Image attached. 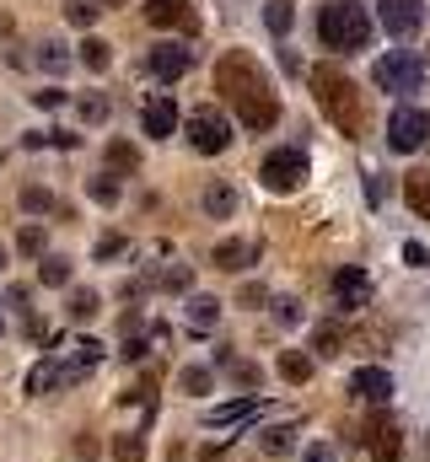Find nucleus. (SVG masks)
Segmentation results:
<instances>
[{"mask_svg": "<svg viewBox=\"0 0 430 462\" xmlns=\"http://www.w3.org/2000/svg\"><path fill=\"white\" fill-rule=\"evenodd\" d=\"M215 92H220V103L231 114L242 118V129H253V134H269L280 124V97H275L264 65L248 49H226L215 60Z\"/></svg>", "mask_w": 430, "mask_h": 462, "instance_id": "f257e3e1", "label": "nucleus"}, {"mask_svg": "<svg viewBox=\"0 0 430 462\" xmlns=\"http://www.w3.org/2000/svg\"><path fill=\"white\" fill-rule=\"evenodd\" d=\"M313 97H318L322 114L333 118V129H344L350 140L366 129V108H360L355 81H350L344 70H333V65H313Z\"/></svg>", "mask_w": 430, "mask_h": 462, "instance_id": "f03ea898", "label": "nucleus"}, {"mask_svg": "<svg viewBox=\"0 0 430 462\" xmlns=\"http://www.w3.org/2000/svg\"><path fill=\"white\" fill-rule=\"evenodd\" d=\"M318 43L333 54H355L371 43V16L360 0H328L318 11Z\"/></svg>", "mask_w": 430, "mask_h": 462, "instance_id": "7ed1b4c3", "label": "nucleus"}, {"mask_svg": "<svg viewBox=\"0 0 430 462\" xmlns=\"http://www.w3.org/2000/svg\"><path fill=\"white\" fill-rule=\"evenodd\" d=\"M258 183H264V194H296V189L307 183V151H302V145H275V151H264Z\"/></svg>", "mask_w": 430, "mask_h": 462, "instance_id": "20e7f679", "label": "nucleus"}, {"mask_svg": "<svg viewBox=\"0 0 430 462\" xmlns=\"http://www.w3.org/2000/svg\"><path fill=\"white\" fill-rule=\"evenodd\" d=\"M371 81H377L382 92H393V97H415V92H425V65L398 49V54H382V60L371 65Z\"/></svg>", "mask_w": 430, "mask_h": 462, "instance_id": "39448f33", "label": "nucleus"}, {"mask_svg": "<svg viewBox=\"0 0 430 462\" xmlns=\"http://www.w3.org/2000/svg\"><path fill=\"white\" fill-rule=\"evenodd\" d=\"M183 134H189V145L200 156H220L231 145V118L220 114V108H194V114L183 118Z\"/></svg>", "mask_w": 430, "mask_h": 462, "instance_id": "423d86ee", "label": "nucleus"}, {"mask_svg": "<svg viewBox=\"0 0 430 462\" xmlns=\"http://www.w3.org/2000/svg\"><path fill=\"white\" fill-rule=\"evenodd\" d=\"M388 145H393L398 156L425 151L430 145V114L425 108H393V118H388Z\"/></svg>", "mask_w": 430, "mask_h": 462, "instance_id": "0eeeda50", "label": "nucleus"}, {"mask_svg": "<svg viewBox=\"0 0 430 462\" xmlns=\"http://www.w3.org/2000/svg\"><path fill=\"white\" fill-rule=\"evenodd\" d=\"M366 452L377 462H404V430H398V420L371 414L366 420Z\"/></svg>", "mask_w": 430, "mask_h": 462, "instance_id": "6e6552de", "label": "nucleus"}, {"mask_svg": "<svg viewBox=\"0 0 430 462\" xmlns=\"http://www.w3.org/2000/svg\"><path fill=\"white\" fill-rule=\"evenodd\" d=\"M382 27L393 38H415L425 27V0H382Z\"/></svg>", "mask_w": 430, "mask_h": 462, "instance_id": "1a4fd4ad", "label": "nucleus"}, {"mask_svg": "<svg viewBox=\"0 0 430 462\" xmlns=\"http://www.w3.org/2000/svg\"><path fill=\"white\" fill-rule=\"evenodd\" d=\"M189 65H194V49H183V43H156V49L145 54V70H151L156 81H178Z\"/></svg>", "mask_w": 430, "mask_h": 462, "instance_id": "9d476101", "label": "nucleus"}, {"mask_svg": "<svg viewBox=\"0 0 430 462\" xmlns=\"http://www.w3.org/2000/svg\"><path fill=\"white\" fill-rule=\"evenodd\" d=\"M333 301H339V312L366 307V301H371V274H366V269H339V274H333Z\"/></svg>", "mask_w": 430, "mask_h": 462, "instance_id": "9b49d317", "label": "nucleus"}, {"mask_svg": "<svg viewBox=\"0 0 430 462\" xmlns=\"http://www.w3.org/2000/svg\"><path fill=\"white\" fill-rule=\"evenodd\" d=\"M350 398H360V403H388L393 398V376L382 371V365H360L355 376H350Z\"/></svg>", "mask_w": 430, "mask_h": 462, "instance_id": "f8f14e48", "label": "nucleus"}, {"mask_svg": "<svg viewBox=\"0 0 430 462\" xmlns=\"http://www.w3.org/2000/svg\"><path fill=\"white\" fill-rule=\"evenodd\" d=\"M145 22L151 27H183V32L200 27V16H194L189 0H145Z\"/></svg>", "mask_w": 430, "mask_h": 462, "instance_id": "ddd939ff", "label": "nucleus"}, {"mask_svg": "<svg viewBox=\"0 0 430 462\" xmlns=\"http://www.w3.org/2000/svg\"><path fill=\"white\" fill-rule=\"evenodd\" d=\"M140 124H145V134H151V140H167V134H178V103H173L167 92H156V97L145 103Z\"/></svg>", "mask_w": 430, "mask_h": 462, "instance_id": "4468645a", "label": "nucleus"}, {"mask_svg": "<svg viewBox=\"0 0 430 462\" xmlns=\"http://www.w3.org/2000/svg\"><path fill=\"white\" fill-rule=\"evenodd\" d=\"M253 258H258V242H242V236L215 242V269H220V274H237V269H248Z\"/></svg>", "mask_w": 430, "mask_h": 462, "instance_id": "2eb2a0df", "label": "nucleus"}, {"mask_svg": "<svg viewBox=\"0 0 430 462\" xmlns=\"http://www.w3.org/2000/svg\"><path fill=\"white\" fill-rule=\"evenodd\" d=\"M258 409H264V398H258V393H248V398H237V403L210 409V414H205V425H215V430H220V425H242V420H253Z\"/></svg>", "mask_w": 430, "mask_h": 462, "instance_id": "dca6fc26", "label": "nucleus"}, {"mask_svg": "<svg viewBox=\"0 0 430 462\" xmlns=\"http://www.w3.org/2000/svg\"><path fill=\"white\" fill-rule=\"evenodd\" d=\"M215 365H220L226 376H237L242 387H258V382H264V371H258V365H248V360H237V355H231V345L215 349Z\"/></svg>", "mask_w": 430, "mask_h": 462, "instance_id": "f3484780", "label": "nucleus"}, {"mask_svg": "<svg viewBox=\"0 0 430 462\" xmlns=\"http://www.w3.org/2000/svg\"><path fill=\"white\" fill-rule=\"evenodd\" d=\"M296 425H269L264 436H258V447H264V457H285V452H296Z\"/></svg>", "mask_w": 430, "mask_h": 462, "instance_id": "a211bd4d", "label": "nucleus"}, {"mask_svg": "<svg viewBox=\"0 0 430 462\" xmlns=\"http://www.w3.org/2000/svg\"><path fill=\"white\" fill-rule=\"evenodd\" d=\"M108 167H113V178H135L140 172V151L129 140H113L108 145Z\"/></svg>", "mask_w": 430, "mask_h": 462, "instance_id": "6ab92c4d", "label": "nucleus"}, {"mask_svg": "<svg viewBox=\"0 0 430 462\" xmlns=\"http://www.w3.org/2000/svg\"><path fill=\"white\" fill-rule=\"evenodd\" d=\"M280 376H285L291 387L313 382V355H302V349H280Z\"/></svg>", "mask_w": 430, "mask_h": 462, "instance_id": "aec40b11", "label": "nucleus"}, {"mask_svg": "<svg viewBox=\"0 0 430 462\" xmlns=\"http://www.w3.org/2000/svg\"><path fill=\"white\" fill-rule=\"evenodd\" d=\"M231 210H237V194H231V183H205V216L226 221Z\"/></svg>", "mask_w": 430, "mask_h": 462, "instance_id": "412c9836", "label": "nucleus"}, {"mask_svg": "<svg viewBox=\"0 0 430 462\" xmlns=\"http://www.w3.org/2000/svg\"><path fill=\"white\" fill-rule=\"evenodd\" d=\"M404 199H409V210H415V216H425V221H430V172L404 178Z\"/></svg>", "mask_w": 430, "mask_h": 462, "instance_id": "4be33fe9", "label": "nucleus"}, {"mask_svg": "<svg viewBox=\"0 0 430 462\" xmlns=\"http://www.w3.org/2000/svg\"><path fill=\"white\" fill-rule=\"evenodd\" d=\"M291 22H296V5H291V0H269V5H264V27H269L275 38H285Z\"/></svg>", "mask_w": 430, "mask_h": 462, "instance_id": "5701e85b", "label": "nucleus"}, {"mask_svg": "<svg viewBox=\"0 0 430 462\" xmlns=\"http://www.w3.org/2000/svg\"><path fill=\"white\" fill-rule=\"evenodd\" d=\"M189 323L194 328H215L220 323V301L215 296H189Z\"/></svg>", "mask_w": 430, "mask_h": 462, "instance_id": "b1692460", "label": "nucleus"}, {"mask_svg": "<svg viewBox=\"0 0 430 462\" xmlns=\"http://www.w3.org/2000/svg\"><path fill=\"white\" fill-rule=\"evenodd\" d=\"M76 60H81V65H87V70H98V76H103L108 65H113V49H108L103 38H87V43H81V54H76Z\"/></svg>", "mask_w": 430, "mask_h": 462, "instance_id": "393cba45", "label": "nucleus"}, {"mask_svg": "<svg viewBox=\"0 0 430 462\" xmlns=\"http://www.w3.org/2000/svg\"><path fill=\"white\" fill-rule=\"evenodd\" d=\"M313 349L318 355H344V328L339 323H318L313 328Z\"/></svg>", "mask_w": 430, "mask_h": 462, "instance_id": "a878e982", "label": "nucleus"}, {"mask_svg": "<svg viewBox=\"0 0 430 462\" xmlns=\"http://www.w3.org/2000/svg\"><path fill=\"white\" fill-rule=\"evenodd\" d=\"M113 457L118 462H145V436H140V430H124V436L113 441Z\"/></svg>", "mask_w": 430, "mask_h": 462, "instance_id": "bb28decb", "label": "nucleus"}, {"mask_svg": "<svg viewBox=\"0 0 430 462\" xmlns=\"http://www.w3.org/2000/svg\"><path fill=\"white\" fill-rule=\"evenodd\" d=\"M38 65H43V70H54V76H60V70H65V65H70V49H65V43H54V38H49V43H38Z\"/></svg>", "mask_w": 430, "mask_h": 462, "instance_id": "cd10ccee", "label": "nucleus"}, {"mask_svg": "<svg viewBox=\"0 0 430 462\" xmlns=\"http://www.w3.org/2000/svg\"><path fill=\"white\" fill-rule=\"evenodd\" d=\"M87 194H92L98 205H118V178H113V172H98V178H87Z\"/></svg>", "mask_w": 430, "mask_h": 462, "instance_id": "c85d7f7f", "label": "nucleus"}, {"mask_svg": "<svg viewBox=\"0 0 430 462\" xmlns=\"http://www.w3.org/2000/svg\"><path fill=\"white\" fill-rule=\"evenodd\" d=\"M38 280H43V285H70V263H65V258H54V253H49V258H43V263H38Z\"/></svg>", "mask_w": 430, "mask_h": 462, "instance_id": "c756f323", "label": "nucleus"}, {"mask_svg": "<svg viewBox=\"0 0 430 462\" xmlns=\"http://www.w3.org/2000/svg\"><path fill=\"white\" fill-rule=\"evenodd\" d=\"M70 318L76 323H92L98 318V291H70Z\"/></svg>", "mask_w": 430, "mask_h": 462, "instance_id": "7c9ffc66", "label": "nucleus"}, {"mask_svg": "<svg viewBox=\"0 0 430 462\" xmlns=\"http://www.w3.org/2000/svg\"><path fill=\"white\" fill-rule=\"evenodd\" d=\"M22 210L43 216V210H54V194H49V189H38V183H27V189H22Z\"/></svg>", "mask_w": 430, "mask_h": 462, "instance_id": "2f4dec72", "label": "nucleus"}, {"mask_svg": "<svg viewBox=\"0 0 430 462\" xmlns=\"http://www.w3.org/2000/svg\"><path fill=\"white\" fill-rule=\"evenodd\" d=\"M156 285H162V291H189V285H194V274H189V263H173V269H162V274H156Z\"/></svg>", "mask_w": 430, "mask_h": 462, "instance_id": "473e14b6", "label": "nucleus"}, {"mask_svg": "<svg viewBox=\"0 0 430 462\" xmlns=\"http://www.w3.org/2000/svg\"><path fill=\"white\" fill-rule=\"evenodd\" d=\"M98 11H103L98 0H65V16H70L76 27H92V22H98Z\"/></svg>", "mask_w": 430, "mask_h": 462, "instance_id": "72a5a7b5", "label": "nucleus"}, {"mask_svg": "<svg viewBox=\"0 0 430 462\" xmlns=\"http://www.w3.org/2000/svg\"><path fill=\"white\" fill-rule=\"evenodd\" d=\"M43 242H49L43 226H22V231H16V253H27V258H38V253H43Z\"/></svg>", "mask_w": 430, "mask_h": 462, "instance_id": "f704fd0d", "label": "nucleus"}, {"mask_svg": "<svg viewBox=\"0 0 430 462\" xmlns=\"http://www.w3.org/2000/svg\"><path fill=\"white\" fill-rule=\"evenodd\" d=\"M275 323H280V328H296V323H302V301H296V296H280V301H275Z\"/></svg>", "mask_w": 430, "mask_h": 462, "instance_id": "c9c22d12", "label": "nucleus"}, {"mask_svg": "<svg viewBox=\"0 0 430 462\" xmlns=\"http://www.w3.org/2000/svg\"><path fill=\"white\" fill-rule=\"evenodd\" d=\"M178 382H183V393H210V371L205 365H183Z\"/></svg>", "mask_w": 430, "mask_h": 462, "instance_id": "e433bc0d", "label": "nucleus"}, {"mask_svg": "<svg viewBox=\"0 0 430 462\" xmlns=\"http://www.w3.org/2000/svg\"><path fill=\"white\" fill-rule=\"evenodd\" d=\"M81 118H87V124H103V118H108V97H103V92L81 97Z\"/></svg>", "mask_w": 430, "mask_h": 462, "instance_id": "4c0bfd02", "label": "nucleus"}, {"mask_svg": "<svg viewBox=\"0 0 430 462\" xmlns=\"http://www.w3.org/2000/svg\"><path fill=\"white\" fill-rule=\"evenodd\" d=\"M118 253H124V236H118V231L98 236V247H92V258H98V263H103V258H118Z\"/></svg>", "mask_w": 430, "mask_h": 462, "instance_id": "58836bf2", "label": "nucleus"}, {"mask_svg": "<svg viewBox=\"0 0 430 462\" xmlns=\"http://www.w3.org/2000/svg\"><path fill=\"white\" fill-rule=\"evenodd\" d=\"M27 145H33V151H43V145H60V151H70V145H76V134H60V129H54V134H27Z\"/></svg>", "mask_w": 430, "mask_h": 462, "instance_id": "ea45409f", "label": "nucleus"}, {"mask_svg": "<svg viewBox=\"0 0 430 462\" xmlns=\"http://www.w3.org/2000/svg\"><path fill=\"white\" fill-rule=\"evenodd\" d=\"M237 301H242V307H264V301H269V291H264V285H242V296H237Z\"/></svg>", "mask_w": 430, "mask_h": 462, "instance_id": "a19ab883", "label": "nucleus"}, {"mask_svg": "<svg viewBox=\"0 0 430 462\" xmlns=\"http://www.w3.org/2000/svg\"><path fill=\"white\" fill-rule=\"evenodd\" d=\"M302 462H333V447H328V441H313V447L302 452Z\"/></svg>", "mask_w": 430, "mask_h": 462, "instance_id": "79ce46f5", "label": "nucleus"}, {"mask_svg": "<svg viewBox=\"0 0 430 462\" xmlns=\"http://www.w3.org/2000/svg\"><path fill=\"white\" fill-rule=\"evenodd\" d=\"M33 103H38V108H60V103H65V92H60V87H49V92H33Z\"/></svg>", "mask_w": 430, "mask_h": 462, "instance_id": "37998d69", "label": "nucleus"}, {"mask_svg": "<svg viewBox=\"0 0 430 462\" xmlns=\"http://www.w3.org/2000/svg\"><path fill=\"white\" fill-rule=\"evenodd\" d=\"M118 355H124V360H145V355H151V349H145V339H129V345L118 349Z\"/></svg>", "mask_w": 430, "mask_h": 462, "instance_id": "c03bdc74", "label": "nucleus"}, {"mask_svg": "<svg viewBox=\"0 0 430 462\" xmlns=\"http://www.w3.org/2000/svg\"><path fill=\"white\" fill-rule=\"evenodd\" d=\"M0 263H5V253H0Z\"/></svg>", "mask_w": 430, "mask_h": 462, "instance_id": "a18cd8bd", "label": "nucleus"}, {"mask_svg": "<svg viewBox=\"0 0 430 462\" xmlns=\"http://www.w3.org/2000/svg\"><path fill=\"white\" fill-rule=\"evenodd\" d=\"M108 5H118V0H108Z\"/></svg>", "mask_w": 430, "mask_h": 462, "instance_id": "49530a36", "label": "nucleus"}]
</instances>
